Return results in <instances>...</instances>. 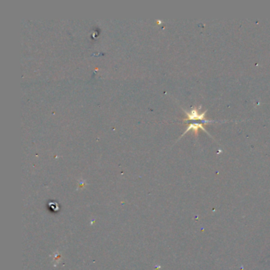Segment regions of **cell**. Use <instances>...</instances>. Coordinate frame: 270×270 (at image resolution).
<instances>
[{
	"label": "cell",
	"mask_w": 270,
	"mask_h": 270,
	"mask_svg": "<svg viewBox=\"0 0 270 270\" xmlns=\"http://www.w3.org/2000/svg\"><path fill=\"white\" fill-rule=\"evenodd\" d=\"M205 113H206V111L204 112L203 113H199L198 111L196 110V109H192L189 113H188V112H186V115L187 117H188V120H200V121H203L206 123L212 122V121H205V120H204Z\"/></svg>",
	"instance_id": "1"
},
{
	"label": "cell",
	"mask_w": 270,
	"mask_h": 270,
	"mask_svg": "<svg viewBox=\"0 0 270 270\" xmlns=\"http://www.w3.org/2000/svg\"><path fill=\"white\" fill-rule=\"evenodd\" d=\"M198 128H202L203 130L205 131V132H206L207 133H208V134L209 135V133H208V132H207L206 129H205V128H204V127H202V125H200V124H198V123H196V124H191V125H188V128H187V129H186V130H185V133H184V134H185V133H186L187 132H188V131L191 130V129H192V130H193L195 132V133H196V134H197V129H198ZM184 134H183V135H184Z\"/></svg>",
	"instance_id": "2"
}]
</instances>
